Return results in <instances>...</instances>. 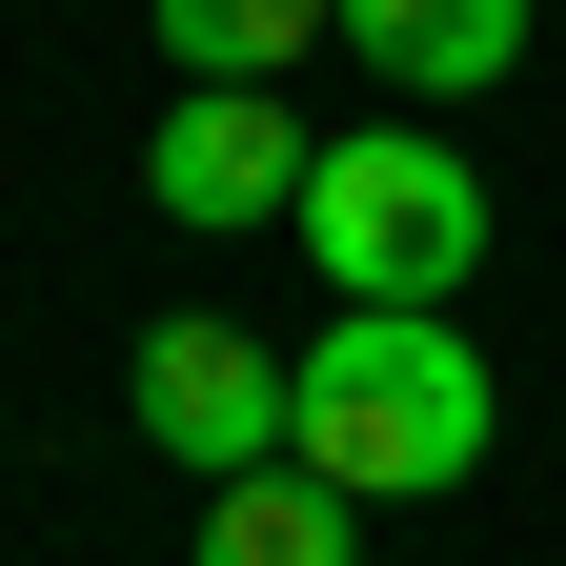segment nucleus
<instances>
[{"label":"nucleus","mask_w":566,"mask_h":566,"mask_svg":"<svg viewBox=\"0 0 566 566\" xmlns=\"http://www.w3.org/2000/svg\"><path fill=\"white\" fill-rule=\"evenodd\" d=\"M485 424H506V385H485L465 304H344L304 344V424H283V465H324L344 506H424V485L485 465Z\"/></svg>","instance_id":"f257e3e1"},{"label":"nucleus","mask_w":566,"mask_h":566,"mask_svg":"<svg viewBox=\"0 0 566 566\" xmlns=\"http://www.w3.org/2000/svg\"><path fill=\"white\" fill-rule=\"evenodd\" d=\"M283 243H304L344 304H465V283H485V163L446 122H344L304 163V223H283Z\"/></svg>","instance_id":"f03ea898"},{"label":"nucleus","mask_w":566,"mask_h":566,"mask_svg":"<svg viewBox=\"0 0 566 566\" xmlns=\"http://www.w3.org/2000/svg\"><path fill=\"white\" fill-rule=\"evenodd\" d=\"M122 405H142V446H163V465H202V485H243V465H283V424H304V365L182 304V324H142V365H122Z\"/></svg>","instance_id":"7ed1b4c3"},{"label":"nucleus","mask_w":566,"mask_h":566,"mask_svg":"<svg viewBox=\"0 0 566 566\" xmlns=\"http://www.w3.org/2000/svg\"><path fill=\"white\" fill-rule=\"evenodd\" d=\"M304 163H324V142L283 122V82H182L163 142H142V202L202 223V243H243V223H304Z\"/></svg>","instance_id":"20e7f679"},{"label":"nucleus","mask_w":566,"mask_h":566,"mask_svg":"<svg viewBox=\"0 0 566 566\" xmlns=\"http://www.w3.org/2000/svg\"><path fill=\"white\" fill-rule=\"evenodd\" d=\"M344 41H365L405 102H485V82H526L546 0H344Z\"/></svg>","instance_id":"39448f33"},{"label":"nucleus","mask_w":566,"mask_h":566,"mask_svg":"<svg viewBox=\"0 0 566 566\" xmlns=\"http://www.w3.org/2000/svg\"><path fill=\"white\" fill-rule=\"evenodd\" d=\"M182 566H365V506H344L324 465H243V485H202Z\"/></svg>","instance_id":"423d86ee"},{"label":"nucleus","mask_w":566,"mask_h":566,"mask_svg":"<svg viewBox=\"0 0 566 566\" xmlns=\"http://www.w3.org/2000/svg\"><path fill=\"white\" fill-rule=\"evenodd\" d=\"M304 41H344V0H163V61H182V82H283Z\"/></svg>","instance_id":"0eeeda50"}]
</instances>
